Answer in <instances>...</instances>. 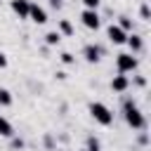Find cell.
<instances>
[{
    "label": "cell",
    "instance_id": "obj_7",
    "mask_svg": "<svg viewBox=\"0 0 151 151\" xmlns=\"http://www.w3.org/2000/svg\"><path fill=\"white\" fill-rule=\"evenodd\" d=\"M14 9H17L19 14H28V9H31V7H28L24 0H14Z\"/></svg>",
    "mask_w": 151,
    "mask_h": 151
},
{
    "label": "cell",
    "instance_id": "obj_4",
    "mask_svg": "<svg viewBox=\"0 0 151 151\" xmlns=\"http://www.w3.org/2000/svg\"><path fill=\"white\" fill-rule=\"evenodd\" d=\"M109 35H111L113 42H123V40H125V33H123L118 26H111V28H109Z\"/></svg>",
    "mask_w": 151,
    "mask_h": 151
},
{
    "label": "cell",
    "instance_id": "obj_15",
    "mask_svg": "<svg viewBox=\"0 0 151 151\" xmlns=\"http://www.w3.org/2000/svg\"><path fill=\"white\" fill-rule=\"evenodd\" d=\"M0 66H5V57L2 54H0Z\"/></svg>",
    "mask_w": 151,
    "mask_h": 151
},
{
    "label": "cell",
    "instance_id": "obj_8",
    "mask_svg": "<svg viewBox=\"0 0 151 151\" xmlns=\"http://www.w3.org/2000/svg\"><path fill=\"white\" fill-rule=\"evenodd\" d=\"M0 134H12V127L5 118H0Z\"/></svg>",
    "mask_w": 151,
    "mask_h": 151
},
{
    "label": "cell",
    "instance_id": "obj_10",
    "mask_svg": "<svg viewBox=\"0 0 151 151\" xmlns=\"http://www.w3.org/2000/svg\"><path fill=\"white\" fill-rule=\"evenodd\" d=\"M113 87H116V90H123V87H125V78H116V80H113Z\"/></svg>",
    "mask_w": 151,
    "mask_h": 151
},
{
    "label": "cell",
    "instance_id": "obj_12",
    "mask_svg": "<svg viewBox=\"0 0 151 151\" xmlns=\"http://www.w3.org/2000/svg\"><path fill=\"white\" fill-rule=\"evenodd\" d=\"M57 40H59V33H50V35H47V42H52V45H54Z\"/></svg>",
    "mask_w": 151,
    "mask_h": 151
},
{
    "label": "cell",
    "instance_id": "obj_6",
    "mask_svg": "<svg viewBox=\"0 0 151 151\" xmlns=\"http://www.w3.org/2000/svg\"><path fill=\"white\" fill-rule=\"evenodd\" d=\"M28 12H31V14H33V19H35V21H38V24H42V21H45V12H42V9H40V7H31V9H28Z\"/></svg>",
    "mask_w": 151,
    "mask_h": 151
},
{
    "label": "cell",
    "instance_id": "obj_9",
    "mask_svg": "<svg viewBox=\"0 0 151 151\" xmlns=\"http://www.w3.org/2000/svg\"><path fill=\"white\" fill-rule=\"evenodd\" d=\"M85 52H87V59H90V61H94V59H97V47H87Z\"/></svg>",
    "mask_w": 151,
    "mask_h": 151
},
{
    "label": "cell",
    "instance_id": "obj_14",
    "mask_svg": "<svg viewBox=\"0 0 151 151\" xmlns=\"http://www.w3.org/2000/svg\"><path fill=\"white\" fill-rule=\"evenodd\" d=\"M85 5L87 7H97V0H85Z\"/></svg>",
    "mask_w": 151,
    "mask_h": 151
},
{
    "label": "cell",
    "instance_id": "obj_11",
    "mask_svg": "<svg viewBox=\"0 0 151 151\" xmlns=\"http://www.w3.org/2000/svg\"><path fill=\"white\" fill-rule=\"evenodd\" d=\"M0 101H2V104H9V92L0 90Z\"/></svg>",
    "mask_w": 151,
    "mask_h": 151
},
{
    "label": "cell",
    "instance_id": "obj_3",
    "mask_svg": "<svg viewBox=\"0 0 151 151\" xmlns=\"http://www.w3.org/2000/svg\"><path fill=\"white\" fill-rule=\"evenodd\" d=\"M83 19H85V24H87L90 28H97V26H99V19H97V14H94L92 9H87V12L83 14Z\"/></svg>",
    "mask_w": 151,
    "mask_h": 151
},
{
    "label": "cell",
    "instance_id": "obj_13",
    "mask_svg": "<svg viewBox=\"0 0 151 151\" xmlns=\"http://www.w3.org/2000/svg\"><path fill=\"white\" fill-rule=\"evenodd\" d=\"M90 149H92V151H99V144H97V142L92 139V142H90Z\"/></svg>",
    "mask_w": 151,
    "mask_h": 151
},
{
    "label": "cell",
    "instance_id": "obj_1",
    "mask_svg": "<svg viewBox=\"0 0 151 151\" xmlns=\"http://www.w3.org/2000/svg\"><path fill=\"white\" fill-rule=\"evenodd\" d=\"M92 116H94L99 123H104V125H109V123H111V113H109L101 104H92Z\"/></svg>",
    "mask_w": 151,
    "mask_h": 151
},
{
    "label": "cell",
    "instance_id": "obj_5",
    "mask_svg": "<svg viewBox=\"0 0 151 151\" xmlns=\"http://www.w3.org/2000/svg\"><path fill=\"white\" fill-rule=\"evenodd\" d=\"M127 120L134 125V127H139L142 125V118H139V113H137V109H132V106H127Z\"/></svg>",
    "mask_w": 151,
    "mask_h": 151
},
{
    "label": "cell",
    "instance_id": "obj_2",
    "mask_svg": "<svg viewBox=\"0 0 151 151\" xmlns=\"http://www.w3.org/2000/svg\"><path fill=\"white\" fill-rule=\"evenodd\" d=\"M134 64H137V61H134L132 57H127V54H120V57H118V66H120L123 71H127V68H134Z\"/></svg>",
    "mask_w": 151,
    "mask_h": 151
}]
</instances>
